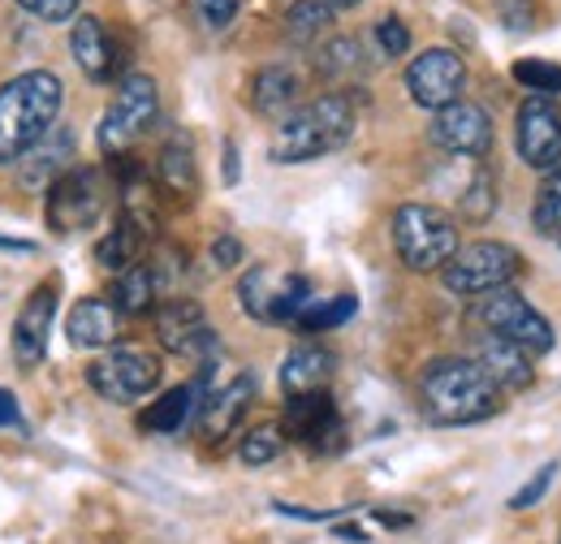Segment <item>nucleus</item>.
<instances>
[{
	"label": "nucleus",
	"instance_id": "28",
	"mask_svg": "<svg viewBox=\"0 0 561 544\" xmlns=\"http://www.w3.org/2000/svg\"><path fill=\"white\" fill-rule=\"evenodd\" d=\"M333 26V9L324 0H294L285 9V35L294 44H316Z\"/></svg>",
	"mask_w": 561,
	"mask_h": 544
},
{
	"label": "nucleus",
	"instance_id": "29",
	"mask_svg": "<svg viewBox=\"0 0 561 544\" xmlns=\"http://www.w3.org/2000/svg\"><path fill=\"white\" fill-rule=\"evenodd\" d=\"M354 294H337V298H311L302 311H298V329L302 333H324V329H337V325H346L354 316Z\"/></svg>",
	"mask_w": 561,
	"mask_h": 544
},
{
	"label": "nucleus",
	"instance_id": "24",
	"mask_svg": "<svg viewBox=\"0 0 561 544\" xmlns=\"http://www.w3.org/2000/svg\"><path fill=\"white\" fill-rule=\"evenodd\" d=\"M156 173H160V186H164V191H173L178 200H195V191H199V169H195V147H191V138L186 135L169 138V143L160 147Z\"/></svg>",
	"mask_w": 561,
	"mask_h": 544
},
{
	"label": "nucleus",
	"instance_id": "21",
	"mask_svg": "<svg viewBox=\"0 0 561 544\" xmlns=\"http://www.w3.org/2000/svg\"><path fill=\"white\" fill-rule=\"evenodd\" d=\"M251 403H255V376L242 372L233 385H225L216 398H208V407H199V432H204V441H225L238 428V419L247 415Z\"/></svg>",
	"mask_w": 561,
	"mask_h": 544
},
{
	"label": "nucleus",
	"instance_id": "38",
	"mask_svg": "<svg viewBox=\"0 0 561 544\" xmlns=\"http://www.w3.org/2000/svg\"><path fill=\"white\" fill-rule=\"evenodd\" d=\"M195 13L208 31H225L238 18V0H195Z\"/></svg>",
	"mask_w": 561,
	"mask_h": 544
},
{
	"label": "nucleus",
	"instance_id": "26",
	"mask_svg": "<svg viewBox=\"0 0 561 544\" xmlns=\"http://www.w3.org/2000/svg\"><path fill=\"white\" fill-rule=\"evenodd\" d=\"M156 294H160L156 272H151V264H142V260L139 264H130L126 272H117V281H113V303H117V311H126V316L151 311Z\"/></svg>",
	"mask_w": 561,
	"mask_h": 544
},
{
	"label": "nucleus",
	"instance_id": "11",
	"mask_svg": "<svg viewBox=\"0 0 561 544\" xmlns=\"http://www.w3.org/2000/svg\"><path fill=\"white\" fill-rule=\"evenodd\" d=\"M467 87V61L454 48H427L407 66V91L420 109H449Z\"/></svg>",
	"mask_w": 561,
	"mask_h": 544
},
{
	"label": "nucleus",
	"instance_id": "3",
	"mask_svg": "<svg viewBox=\"0 0 561 544\" xmlns=\"http://www.w3.org/2000/svg\"><path fill=\"white\" fill-rule=\"evenodd\" d=\"M354 135V104L351 95L342 91H329L302 109H294L280 131L268 143V156L277 165H302V160H316V156H329L337 151L346 138Z\"/></svg>",
	"mask_w": 561,
	"mask_h": 544
},
{
	"label": "nucleus",
	"instance_id": "1",
	"mask_svg": "<svg viewBox=\"0 0 561 544\" xmlns=\"http://www.w3.org/2000/svg\"><path fill=\"white\" fill-rule=\"evenodd\" d=\"M66 87L53 69L18 73L0 87V165H18L61 117Z\"/></svg>",
	"mask_w": 561,
	"mask_h": 544
},
{
	"label": "nucleus",
	"instance_id": "35",
	"mask_svg": "<svg viewBox=\"0 0 561 544\" xmlns=\"http://www.w3.org/2000/svg\"><path fill=\"white\" fill-rule=\"evenodd\" d=\"M496 18H501V26L514 31V35L536 31V4H531V0H496Z\"/></svg>",
	"mask_w": 561,
	"mask_h": 544
},
{
	"label": "nucleus",
	"instance_id": "22",
	"mask_svg": "<svg viewBox=\"0 0 561 544\" xmlns=\"http://www.w3.org/2000/svg\"><path fill=\"white\" fill-rule=\"evenodd\" d=\"M66 338L78 350H104L117 341V307L104 298H82L73 303L70 320H66Z\"/></svg>",
	"mask_w": 561,
	"mask_h": 544
},
{
	"label": "nucleus",
	"instance_id": "18",
	"mask_svg": "<svg viewBox=\"0 0 561 544\" xmlns=\"http://www.w3.org/2000/svg\"><path fill=\"white\" fill-rule=\"evenodd\" d=\"M333 367H337L333 350H324V345H316V341H302V345H294V350L285 354V363H280V389H285L289 398L320 394V389L329 385Z\"/></svg>",
	"mask_w": 561,
	"mask_h": 544
},
{
	"label": "nucleus",
	"instance_id": "19",
	"mask_svg": "<svg viewBox=\"0 0 561 544\" xmlns=\"http://www.w3.org/2000/svg\"><path fill=\"white\" fill-rule=\"evenodd\" d=\"M70 53L78 69L91 78V82H108L113 73H117V48H113V39H108V31H104V22L100 18H78L70 31Z\"/></svg>",
	"mask_w": 561,
	"mask_h": 544
},
{
	"label": "nucleus",
	"instance_id": "32",
	"mask_svg": "<svg viewBox=\"0 0 561 544\" xmlns=\"http://www.w3.org/2000/svg\"><path fill=\"white\" fill-rule=\"evenodd\" d=\"M492 207H496V186H492V173L489 169H476V178L467 182V191L458 195V212L467 216V220H476V225H484L492 216Z\"/></svg>",
	"mask_w": 561,
	"mask_h": 544
},
{
	"label": "nucleus",
	"instance_id": "16",
	"mask_svg": "<svg viewBox=\"0 0 561 544\" xmlns=\"http://www.w3.org/2000/svg\"><path fill=\"white\" fill-rule=\"evenodd\" d=\"M53 316H57V290L39 285L31 290V298L22 303L18 320H13V359L22 367H39L48 354V333H53Z\"/></svg>",
	"mask_w": 561,
	"mask_h": 544
},
{
	"label": "nucleus",
	"instance_id": "14",
	"mask_svg": "<svg viewBox=\"0 0 561 544\" xmlns=\"http://www.w3.org/2000/svg\"><path fill=\"white\" fill-rule=\"evenodd\" d=\"M518 156L531 169L561 165V113L549 95H527L518 109Z\"/></svg>",
	"mask_w": 561,
	"mask_h": 544
},
{
	"label": "nucleus",
	"instance_id": "8",
	"mask_svg": "<svg viewBox=\"0 0 561 544\" xmlns=\"http://www.w3.org/2000/svg\"><path fill=\"white\" fill-rule=\"evenodd\" d=\"M518 264H523L518 251L505 242H471V247H458V256L440 269V276H445V290L454 294H492L514 281Z\"/></svg>",
	"mask_w": 561,
	"mask_h": 544
},
{
	"label": "nucleus",
	"instance_id": "25",
	"mask_svg": "<svg viewBox=\"0 0 561 544\" xmlns=\"http://www.w3.org/2000/svg\"><path fill=\"white\" fill-rule=\"evenodd\" d=\"M151 234L142 229L135 216H117V225L95 242V260H100V269H113V272H126L130 264H139L142 256V242H147Z\"/></svg>",
	"mask_w": 561,
	"mask_h": 544
},
{
	"label": "nucleus",
	"instance_id": "30",
	"mask_svg": "<svg viewBox=\"0 0 561 544\" xmlns=\"http://www.w3.org/2000/svg\"><path fill=\"white\" fill-rule=\"evenodd\" d=\"M280 450H285V428H277V423H260V428H251V432L238 441V458H242L247 467L273 463Z\"/></svg>",
	"mask_w": 561,
	"mask_h": 544
},
{
	"label": "nucleus",
	"instance_id": "20",
	"mask_svg": "<svg viewBox=\"0 0 561 544\" xmlns=\"http://www.w3.org/2000/svg\"><path fill=\"white\" fill-rule=\"evenodd\" d=\"M476 363L489 372L496 389H527V385L536 381V372H531V354H527L523 345H514L510 338H496V333H489V338L480 341Z\"/></svg>",
	"mask_w": 561,
	"mask_h": 544
},
{
	"label": "nucleus",
	"instance_id": "17",
	"mask_svg": "<svg viewBox=\"0 0 561 544\" xmlns=\"http://www.w3.org/2000/svg\"><path fill=\"white\" fill-rule=\"evenodd\" d=\"M73 131L66 126H53L48 135L39 138L22 160H18V178L31 186V191H48L61 173H70L73 169Z\"/></svg>",
	"mask_w": 561,
	"mask_h": 544
},
{
	"label": "nucleus",
	"instance_id": "2",
	"mask_svg": "<svg viewBox=\"0 0 561 544\" xmlns=\"http://www.w3.org/2000/svg\"><path fill=\"white\" fill-rule=\"evenodd\" d=\"M423 410L432 423L458 428V423H480L501 410V389L476 359H436L423 367L420 381Z\"/></svg>",
	"mask_w": 561,
	"mask_h": 544
},
{
	"label": "nucleus",
	"instance_id": "44",
	"mask_svg": "<svg viewBox=\"0 0 561 544\" xmlns=\"http://www.w3.org/2000/svg\"><path fill=\"white\" fill-rule=\"evenodd\" d=\"M558 544H561V541H558Z\"/></svg>",
	"mask_w": 561,
	"mask_h": 544
},
{
	"label": "nucleus",
	"instance_id": "27",
	"mask_svg": "<svg viewBox=\"0 0 561 544\" xmlns=\"http://www.w3.org/2000/svg\"><path fill=\"white\" fill-rule=\"evenodd\" d=\"M195 403H204V394H199L195 385H178V389H169L164 398L151 403V410L142 415V428H147V432H178V428L191 419Z\"/></svg>",
	"mask_w": 561,
	"mask_h": 544
},
{
	"label": "nucleus",
	"instance_id": "41",
	"mask_svg": "<svg viewBox=\"0 0 561 544\" xmlns=\"http://www.w3.org/2000/svg\"><path fill=\"white\" fill-rule=\"evenodd\" d=\"M238 178H242V169H238V147H233V143H225V182L233 186Z\"/></svg>",
	"mask_w": 561,
	"mask_h": 544
},
{
	"label": "nucleus",
	"instance_id": "42",
	"mask_svg": "<svg viewBox=\"0 0 561 544\" xmlns=\"http://www.w3.org/2000/svg\"><path fill=\"white\" fill-rule=\"evenodd\" d=\"M9 423H18V403H13V394L0 389V428H9Z\"/></svg>",
	"mask_w": 561,
	"mask_h": 544
},
{
	"label": "nucleus",
	"instance_id": "23",
	"mask_svg": "<svg viewBox=\"0 0 561 544\" xmlns=\"http://www.w3.org/2000/svg\"><path fill=\"white\" fill-rule=\"evenodd\" d=\"M302 95V78L289 66H264L251 82V104L264 117H289Z\"/></svg>",
	"mask_w": 561,
	"mask_h": 544
},
{
	"label": "nucleus",
	"instance_id": "13",
	"mask_svg": "<svg viewBox=\"0 0 561 544\" xmlns=\"http://www.w3.org/2000/svg\"><path fill=\"white\" fill-rule=\"evenodd\" d=\"M156 338L169 354H186L199 363L216 359V333L208 329V316L195 298H169L156 311Z\"/></svg>",
	"mask_w": 561,
	"mask_h": 544
},
{
	"label": "nucleus",
	"instance_id": "36",
	"mask_svg": "<svg viewBox=\"0 0 561 544\" xmlns=\"http://www.w3.org/2000/svg\"><path fill=\"white\" fill-rule=\"evenodd\" d=\"M553 476H558V463L540 467L536 476L527 479V484H523V488H518V492L510 497V510H531V506H536V501H540V497L549 492V484H553Z\"/></svg>",
	"mask_w": 561,
	"mask_h": 544
},
{
	"label": "nucleus",
	"instance_id": "37",
	"mask_svg": "<svg viewBox=\"0 0 561 544\" xmlns=\"http://www.w3.org/2000/svg\"><path fill=\"white\" fill-rule=\"evenodd\" d=\"M376 39H380L385 57H407V48H411V31L402 26V18H380L376 22Z\"/></svg>",
	"mask_w": 561,
	"mask_h": 544
},
{
	"label": "nucleus",
	"instance_id": "9",
	"mask_svg": "<svg viewBox=\"0 0 561 544\" xmlns=\"http://www.w3.org/2000/svg\"><path fill=\"white\" fill-rule=\"evenodd\" d=\"M238 298L247 307V316L264 320V325H289L298 320V311L311 303V285L307 276L289 272V276H273L268 269H251L238 281Z\"/></svg>",
	"mask_w": 561,
	"mask_h": 544
},
{
	"label": "nucleus",
	"instance_id": "40",
	"mask_svg": "<svg viewBox=\"0 0 561 544\" xmlns=\"http://www.w3.org/2000/svg\"><path fill=\"white\" fill-rule=\"evenodd\" d=\"M238 260H242V242H238L233 234H220V238L211 242V264H216V269H238Z\"/></svg>",
	"mask_w": 561,
	"mask_h": 544
},
{
	"label": "nucleus",
	"instance_id": "15",
	"mask_svg": "<svg viewBox=\"0 0 561 544\" xmlns=\"http://www.w3.org/2000/svg\"><path fill=\"white\" fill-rule=\"evenodd\" d=\"M432 143L454 156H484L492 147V117L480 104L454 100L432 117Z\"/></svg>",
	"mask_w": 561,
	"mask_h": 544
},
{
	"label": "nucleus",
	"instance_id": "39",
	"mask_svg": "<svg viewBox=\"0 0 561 544\" xmlns=\"http://www.w3.org/2000/svg\"><path fill=\"white\" fill-rule=\"evenodd\" d=\"M26 13H35L39 22H70L78 13V0H18Z\"/></svg>",
	"mask_w": 561,
	"mask_h": 544
},
{
	"label": "nucleus",
	"instance_id": "6",
	"mask_svg": "<svg viewBox=\"0 0 561 544\" xmlns=\"http://www.w3.org/2000/svg\"><path fill=\"white\" fill-rule=\"evenodd\" d=\"M87 385L117 407H130L147 398L160 385V359L147 354L139 345H108L91 367H87Z\"/></svg>",
	"mask_w": 561,
	"mask_h": 544
},
{
	"label": "nucleus",
	"instance_id": "34",
	"mask_svg": "<svg viewBox=\"0 0 561 544\" xmlns=\"http://www.w3.org/2000/svg\"><path fill=\"white\" fill-rule=\"evenodd\" d=\"M514 78L531 87V95H561V66L553 61H518Z\"/></svg>",
	"mask_w": 561,
	"mask_h": 544
},
{
	"label": "nucleus",
	"instance_id": "12",
	"mask_svg": "<svg viewBox=\"0 0 561 544\" xmlns=\"http://www.w3.org/2000/svg\"><path fill=\"white\" fill-rule=\"evenodd\" d=\"M285 432L289 441L307 445L311 454H333L346 445V428H342V415L329 389L320 394H302V398H289L285 407Z\"/></svg>",
	"mask_w": 561,
	"mask_h": 544
},
{
	"label": "nucleus",
	"instance_id": "10",
	"mask_svg": "<svg viewBox=\"0 0 561 544\" xmlns=\"http://www.w3.org/2000/svg\"><path fill=\"white\" fill-rule=\"evenodd\" d=\"M104 207V186H100V173L87 169V165H73L70 173H61L53 186H48V225L57 234H78V229H91L95 216Z\"/></svg>",
	"mask_w": 561,
	"mask_h": 544
},
{
	"label": "nucleus",
	"instance_id": "31",
	"mask_svg": "<svg viewBox=\"0 0 561 544\" xmlns=\"http://www.w3.org/2000/svg\"><path fill=\"white\" fill-rule=\"evenodd\" d=\"M536 229L549 234V238H561V165H553L536 191V212H531Z\"/></svg>",
	"mask_w": 561,
	"mask_h": 544
},
{
	"label": "nucleus",
	"instance_id": "5",
	"mask_svg": "<svg viewBox=\"0 0 561 544\" xmlns=\"http://www.w3.org/2000/svg\"><path fill=\"white\" fill-rule=\"evenodd\" d=\"M160 113V91H156V78L147 73H126L104 122H100V151L104 156H126L135 143H139L151 122Z\"/></svg>",
	"mask_w": 561,
	"mask_h": 544
},
{
	"label": "nucleus",
	"instance_id": "43",
	"mask_svg": "<svg viewBox=\"0 0 561 544\" xmlns=\"http://www.w3.org/2000/svg\"><path fill=\"white\" fill-rule=\"evenodd\" d=\"M324 4L337 13V9H354V4H363V0H324Z\"/></svg>",
	"mask_w": 561,
	"mask_h": 544
},
{
	"label": "nucleus",
	"instance_id": "33",
	"mask_svg": "<svg viewBox=\"0 0 561 544\" xmlns=\"http://www.w3.org/2000/svg\"><path fill=\"white\" fill-rule=\"evenodd\" d=\"M358 61H363V53H358L354 39H329V44L320 48V57H316V69H320L324 78H342V73H354Z\"/></svg>",
	"mask_w": 561,
	"mask_h": 544
},
{
	"label": "nucleus",
	"instance_id": "7",
	"mask_svg": "<svg viewBox=\"0 0 561 544\" xmlns=\"http://www.w3.org/2000/svg\"><path fill=\"white\" fill-rule=\"evenodd\" d=\"M476 320L496 333V338H510L514 345H523L527 354H549L553 350V325L514 290H492L480 294V307H476Z\"/></svg>",
	"mask_w": 561,
	"mask_h": 544
},
{
	"label": "nucleus",
	"instance_id": "4",
	"mask_svg": "<svg viewBox=\"0 0 561 544\" xmlns=\"http://www.w3.org/2000/svg\"><path fill=\"white\" fill-rule=\"evenodd\" d=\"M393 247L411 272H440L458 256V225L432 204H402L393 212Z\"/></svg>",
	"mask_w": 561,
	"mask_h": 544
}]
</instances>
